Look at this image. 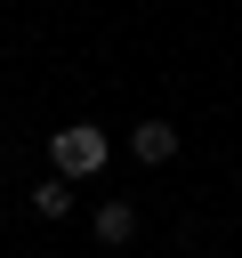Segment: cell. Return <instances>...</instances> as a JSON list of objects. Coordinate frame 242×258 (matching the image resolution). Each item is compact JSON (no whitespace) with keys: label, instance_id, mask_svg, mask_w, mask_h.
Returning a JSON list of instances; mask_svg holds the SVG:
<instances>
[{"label":"cell","instance_id":"1","mask_svg":"<svg viewBox=\"0 0 242 258\" xmlns=\"http://www.w3.org/2000/svg\"><path fill=\"white\" fill-rule=\"evenodd\" d=\"M105 153H113V137H105L97 121L48 129V161H56V177H97V169H105Z\"/></svg>","mask_w":242,"mask_h":258},{"label":"cell","instance_id":"2","mask_svg":"<svg viewBox=\"0 0 242 258\" xmlns=\"http://www.w3.org/2000/svg\"><path fill=\"white\" fill-rule=\"evenodd\" d=\"M129 153H137L145 169H161V161H177V129H169V121H137V129H129Z\"/></svg>","mask_w":242,"mask_h":258},{"label":"cell","instance_id":"3","mask_svg":"<svg viewBox=\"0 0 242 258\" xmlns=\"http://www.w3.org/2000/svg\"><path fill=\"white\" fill-rule=\"evenodd\" d=\"M97 242H105V250L137 242V210H129V202H105V210H97Z\"/></svg>","mask_w":242,"mask_h":258},{"label":"cell","instance_id":"4","mask_svg":"<svg viewBox=\"0 0 242 258\" xmlns=\"http://www.w3.org/2000/svg\"><path fill=\"white\" fill-rule=\"evenodd\" d=\"M32 210H40V218H65V210H73V177H56V169H48V177L32 185Z\"/></svg>","mask_w":242,"mask_h":258},{"label":"cell","instance_id":"5","mask_svg":"<svg viewBox=\"0 0 242 258\" xmlns=\"http://www.w3.org/2000/svg\"><path fill=\"white\" fill-rule=\"evenodd\" d=\"M218 258H226V250H218Z\"/></svg>","mask_w":242,"mask_h":258}]
</instances>
